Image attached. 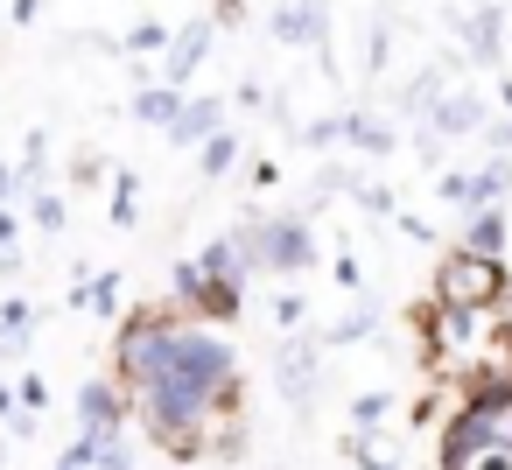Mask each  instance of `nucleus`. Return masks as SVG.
Instances as JSON below:
<instances>
[{
    "mask_svg": "<svg viewBox=\"0 0 512 470\" xmlns=\"http://www.w3.org/2000/svg\"><path fill=\"white\" fill-rule=\"evenodd\" d=\"M505 302V260H484L470 246H449L435 260V309H456V316H484Z\"/></svg>",
    "mask_w": 512,
    "mask_h": 470,
    "instance_id": "obj_1",
    "label": "nucleus"
},
{
    "mask_svg": "<svg viewBox=\"0 0 512 470\" xmlns=\"http://www.w3.org/2000/svg\"><path fill=\"white\" fill-rule=\"evenodd\" d=\"M239 239H246L253 274H302V267L316 260V246H309V218H302V211L246 218V225H239Z\"/></svg>",
    "mask_w": 512,
    "mask_h": 470,
    "instance_id": "obj_2",
    "label": "nucleus"
},
{
    "mask_svg": "<svg viewBox=\"0 0 512 470\" xmlns=\"http://www.w3.org/2000/svg\"><path fill=\"white\" fill-rule=\"evenodd\" d=\"M498 442V421H491V400H463L456 414H449V428H442V470H456V463H470L477 449H491Z\"/></svg>",
    "mask_w": 512,
    "mask_h": 470,
    "instance_id": "obj_3",
    "label": "nucleus"
},
{
    "mask_svg": "<svg viewBox=\"0 0 512 470\" xmlns=\"http://www.w3.org/2000/svg\"><path fill=\"white\" fill-rule=\"evenodd\" d=\"M127 414H134V400H127L120 379H85V393H78V421H85V435H120Z\"/></svg>",
    "mask_w": 512,
    "mask_h": 470,
    "instance_id": "obj_4",
    "label": "nucleus"
},
{
    "mask_svg": "<svg viewBox=\"0 0 512 470\" xmlns=\"http://www.w3.org/2000/svg\"><path fill=\"white\" fill-rule=\"evenodd\" d=\"M274 43H295V50H330V8L274 0Z\"/></svg>",
    "mask_w": 512,
    "mask_h": 470,
    "instance_id": "obj_5",
    "label": "nucleus"
},
{
    "mask_svg": "<svg viewBox=\"0 0 512 470\" xmlns=\"http://www.w3.org/2000/svg\"><path fill=\"white\" fill-rule=\"evenodd\" d=\"M204 50H211V22H190V29H176L169 36V57H162V85H190L197 78V64H204Z\"/></svg>",
    "mask_w": 512,
    "mask_h": 470,
    "instance_id": "obj_6",
    "label": "nucleus"
},
{
    "mask_svg": "<svg viewBox=\"0 0 512 470\" xmlns=\"http://www.w3.org/2000/svg\"><path fill=\"white\" fill-rule=\"evenodd\" d=\"M470 127H484V99H477V92H449V99L421 120V134H435L442 148H449V141H463Z\"/></svg>",
    "mask_w": 512,
    "mask_h": 470,
    "instance_id": "obj_7",
    "label": "nucleus"
},
{
    "mask_svg": "<svg viewBox=\"0 0 512 470\" xmlns=\"http://www.w3.org/2000/svg\"><path fill=\"white\" fill-rule=\"evenodd\" d=\"M274 386H281L295 407H309V400H316V351H309L302 337H288V344H281V358H274Z\"/></svg>",
    "mask_w": 512,
    "mask_h": 470,
    "instance_id": "obj_8",
    "label": "nucleus"
},
{
    "mask_svg": "<svg viewBox=\"0 0 512 470\" xmlns=\"http://www.w3.org/2000/svg\"><path fill=\"white\" fill-rule=\"evenodd\" d=\"M211 134H225V106H218V99H190V106H183V120L169 127V141H176V148H204Z\"/></svg>",
    "mask_w": 512,
    "mask_h": 470,
    "instance_id": "obj_9",
    "label": "nucleus"
},
{
    "mask_svg": "<svg viewBox=\"0 0 512 470\" xmlns=\"http://www.w3.org/2000/svg\"><path fill=\"white\" fill-rule=\"evenodd\" d=\"M134 120L141 127H162V141H169V127L183 120V92L176 85H141L134 92Z\"/></svg>",
    "mask_w": 512,
    "mask_h": 470,
    "instance_id": "obj_10",
    "label": "nucleus"
},
{
    "mask_svg": "<svg viewBox=\"0 0 512 470\" xmlns=\"http://www.w3.org/2000/svg\"><path fill=\"white\" fill-rule=\"evenodd\" d=\"M344 141L358 148V155H393V120L386 113H344Z\"/></svg>",
    "mask_w": 512,
    "mask_h": 470,
    "instance_id": "obj_11",
    "label": "nucleus"
},
{
    "mask_svg": "<svg viewBox=\"0 0 512 470\" xmlns=\"http://www.w3.org/2000/svg\"><path fill=\"white\" fill-rule=\"evenodd\" d=\"M463 246L484 253V260H498V253H505V211H477V218H463Z\"/></svg>",
    "mask_w": 512,
    "mask_h": 470,
    "instance_id": "obj_12",
    "label": "nucleus"
},
{
    "mask_svg": "<svg viewBox=\"0 0 512 470\" xmlns=\"http://www.w3.org/2000/svg\"><path fill=\"white\" fill-rule=\"evenodd\" d=\"M498 43H505V15H498V8H477V15H470V50H477V64H498Z\"/></svg>",
    "mask_w": 512,
    "mask_h": 470,
    "instance_id": "obj_13",
    "label": "nucleus"
},
{
    "mask_svg": "<svg viewBox=\"0 0 512 470\" xmlns=\"http://www.w3.org/2000/svg\"><path fill=\"white\" fill-rule=\"evenodd\" d=\"M232 162H239V134H211V141L197 148V169H204L211 183H218V176H225Z\"/></svg>",
    "mask_w": 512,
    "mask_h": 470,
    "instance_id": "obj_14",
    "label": "nucleus"
},
{
    "mask_svg": "<svg viewBox=\"0 0 512 470\" xmlns=\"http://www.w3.org/2000/svg\"><path fill=\"white\" fill-rule=\"evenodd\" d=\"M386 414H393V407H386V393H358V400H351V435H365V442H372V435L386 428Z\"/></svg>",
    "mask_w": 512,
    "mask_h": 470,
    "instance_id": "obj_15",
    "label": "nucleus"
},
{
    "mask_svg": "<svg viewBox=\"0 0 512 470\" xmlns=\"http://www.w3.org/2000/svg\"><path fill=\"white\" fill-rule=\"evenodd\" d=\"M344 456H351L358 470H400V456L379 449V442H365V435H344Z\"/></svg>",
    "mask_w": 512,
    "mask_h": 470,
    "instance_id": "obj_16",
    "label": "nucleus"
},
{
    "mask_svg": "<svg viewBox=\"0 0 512 470\" xmlns=\"http://www.w3.org/2000/svg\"><path fill=\"white\" fill-rule=\"evenodd\" d=\"M386 57H393V29H386V15H372V29H365V71H386Z\"/></svg>",
    "mask_w": 512,
    "mask_h": 470,
    "instance_id": "obj_17",
    "label": "nucleus"
},
{
    "mask_svg": "<svg viewBox=\"0 0 512 470\" xmlns=\"http://www.w3.org/2000/svg\"><path fill=\"white\" fill-rule=\"evenodd\" d=\"M295 141H302V148H337V141H344V113H330V120H309Z\"/></svg>",
    "mask_w": 512,
    "mask_h": 470,
    "instance_id": "obj_18",
    "label": "nucleus"
},
{
    "mask_svg": "<svg viewBox=\"0 0 512 470\" xmlns=\"http://www.w3.org/2000/svg\"><path fill=\"white\" fill-rule=\"evenodd\" d=\"M127 50H134V57H148V50H169V22H141V29H127Z\"/></svg>",
    "mask_w": 512,
    "mask_h": 470,
    "instance_id": "obj_19",
    "label": "nucleus"
},
{
    "mask_svg": "<svg viewBox=\"0 0 512 470\" xmlns=\"http://www.w3.org/2000/svg\"><path fill=\"white\" fill-rule=\"evenodd\" d=\"M134 190H141V183H134V176L120 169V176H113V218H120V225H134V218H141V204H134Z\"/></svg>",
    "mask_w": 512,
    "mask_h": 470,
    "instance_id": "obj_20",
    "label": "nucleus"
},
{
    "mask_svg": "<svg viewBox=\"0 0 512 470\" xmlns=\"http://www.w3.org/2000/svg\"><path fill=\"white\" fill-rule=\"evenodd\" d=\"M372 323H379V309H351L344 323H330V344H358V337H365Z\"/></svg>",
    "mask_w": 512,
    "mask_h": 470,
    "instance_id": "obj_21",
    "label": "nucleus"
},
{
    "mask_svg": "<svg viewBox=\"0 0 512 470\" xmlns=\"http://www.w3.org/2000/svg\"><path fill=\"white\" fill-rule=\"evenodd\" d=\"M85 309H99V316H113V309H120V274H106V281H92V288H85Z\"/></svg>",
    "mask_w": 512,
    "mask_h": 470,
    "instance_id": "obj_22",
    "label": "nucleus"
},
{
    "mask_svg": "<svg viewBox=\"0 0 512 470\" xmlns=\"http://www.w3.org/2000/svg\"><path fill=\"white\" fill-rule=\"evenodd\" d=\"M456 470H512V442H491V449H477V456L456 463Z\"/></svg>",
    "mask_w": 512,
    "mask_h": 470,
    "instance_id": "obj_23",
    "label": "nucleus"
},
{
    "mask_svg": "<svg viewBox=\"0 0 512 470\" xmlns=\"http://www.w3.org/2000/svg\"><path fill=\"white\" fill-rule=\"evenodd\" d=\"M435 197H442L449 211H463V218H470V176H442V190H435Z\"/></svg>",
    "mask_w": 512,
    "mask_h": 470,
    "instance_id": "obj_24",
    "label": "nucleus"
},
{
    "mask_svg": "<svg viewBox=\"0 0 512 470\" xmlns=\"http://www.w3.org/2000/svg\"><path fill=\"white\" fill-rule=\"evenodd\" d=\"M358 204H365L372 218H393V190H379V183H358Z\"/></svg>",
    "mask_w": 512,
    "mask_h": 470,
    "instance_id": "obj_25",
    "label": "nucleus"
},
{
    "mask_svg": "<svg viewBox=\"0 0 512 470\" xmlns=\"http://www.w3.org/2000/svg\"><path fill=\"white\" fill-rule=\"evenodd\" d=\"M302 316H309L302 295H281V302H274V323H281V330H302Z\"/></svg>",
    "mask_w": 512,
    "mask_h": 470,
    "instance_id": "obj_26",
    "label": "nucleus"
},
{
    "mask_svg": "<svg viewBox=\"0 0 512 470\" xmlns=\"http://www.w3.org/2000/svg\"><path fill=\"white\" fill-rule=\"evenodd\" d=\"M29 211H36V225H43V232H57V225H64V204H57V197H36Z\"/></svg>",
    "mask_w": 512,
    "mask_h": 470,
    "instance_id": "obj_27",
    "label": "nucleus"
},
{
    "mask_svg": "<svg viewBox=\"0 0 512 470\" xmlns=\"http://www.w3.org/2000/svg\"><path fill=\"white\" fill-rule=\"evenodd\" d=\"M484 141H491V148L512 162V120H491V127H484Z\"/></svg>",
    "mask_w": 512,
    "mask_h": 470,
    "instance_id": "obj_28",
    "label": "nucleus"
},
{
    "mask_svg": "<svg viewBox=\"0 0 512 470\" xmlns=\"http://www.w3.org/2000/svg\"><path fill=\"white\" fill-rule=\"evenodd\" d=\"M57 470H92V449H85V442H71V449H64V463H57Z\"/></svg>",
    "mask_w": 512,
    "mask_h": 470,
    "instance_id": "obj_29",
    "label": "nucleus"
},
{
    "mask_svg": "<svg viewBox=\"0 0 512 470\" xmlns=\"http://www.w3.org/2000/svg\"><path fill=\"white\" fill-rule=\"evenodd\" d=\"M8 183H15V169H8V162H0V204H8V197H15Z\"/></svg>",
    "mask_w": 512,
    "mask_h": 470,
    "instance_id": "obj_30",
    "label": "nucleus"
},
{
    "mask_svg": "<svg viewBox=\"0 0 512 470\" xmlns=\"http://www.w3.org/2000/svg\"><path fill=\"white\" fill-rule=\"evenodd\" d=\"M302 8H330V0H302Z\"/></svg>",
    "mask_w": 512,
    "mask_h": 470,
    "instance_id": "obj_31",
    "label": "nucleus"
}]
</instances>
